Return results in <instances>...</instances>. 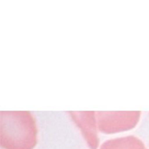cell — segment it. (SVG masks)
Listing matches in <instances>:
<instances>
[{"label": "cell", "instance_id": "cell-1", "mask_svg": "<svg viewBox=\"0 0 149 149\" xmlns=\"http://www.w3.org/2000/svg\"><path fill=\"white\" fill-rule=\"evenodd\" d=\"M36 144L37 127L31 113H1V146L3 148L33 149Z\"/></svg>", "mask_w": 149, "mask_h": 149}, {"label": "cell", "instance_id": "cell-2", "mask_svg": "<svg viewBox=\"0 0 149 149\" xmlns=\"http://www.w3.org/2000/svg\"><path fill=\"white\" fill-rule=\"evenodd\" d=\"M95 116L96 127L109 134L134 128L140 120L141 113H95Z\"/></svg>", "mask_w": 149, "mask_h": 149}, {"label": "cell", "instance_id": "cell-3", "mask_svg": "<svg viewBox=\"0 0 149 149\" xmlns=\"http://www.w3.org/2000/svg\"><path fill=\"white\" fill-rule=\"evenodd\" d=\"M71 115L81 128L90 148L93 149L97 148L99 142L96 135L97 127L95 113H72Z\"/></svg>", "mask_w": 149, "mask_h": 149}, {"label": "cell", "instance_id": "cell-4", "mask_svg": "<svg viewBox=\"0 0 149 149\" xmlns=\"http://www.w3.org/2000/svg\"><path fill=\"white\" fill-rule=\"evenodd\" d=\"M100 149H148L145 144L137 137L129 135L108 140Z\"/></svg>", "mask_w": 149, "mask_h": 149}]
</instances>
